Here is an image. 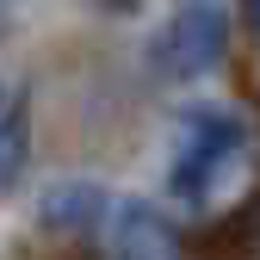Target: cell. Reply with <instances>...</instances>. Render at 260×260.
<instances>
[{
  "instance_id": "obj_1",
  "label": "cell",
  "mask_w": 260,
  "mask_h": 260,
  "mask_svg": "<svg viewBox=\"0 0 260 260\" xmlns=\"http://www.w3.org/2000/svg\"><path fill=\"white\" fill-rule=\"evenodd\" d=\"M248 155H254V137H248V124H242L236 112H223V106L186 112V118H180V143H174V168H168L174 199L192 205V211L223 205V199L242 186Z\"/></svg>"
},
{
  "instance_id": "obj_5",
  "label": "cell",
  "mask_w": 260,
  "mask_h": 260,
  "mask_svg": "<svg viewBox=\"0 0 260 260\" xmlns=\"http://www.w3.org/2000/svg\"><path fill=\"white\" fill-rule=\"evenodd\" d=\"M25 155H31V112H25V100H7L0 106V192L19 180Z\"/></svg>"
},
{
  "instance_id": "obj_2",
  "label": "cell",
  "mask_w": 260,
  "mask_h": 260,
  "mask_svg": "<svg viewBox=\"0 0 260 260\" xmlns=\"http://www.w3.org/2000/svg\"><path fill=\"white\" fill-rule=\"evenodd\" d=\"M230 50V13L223 0H180L168 25L155 31V69L168 81H199L211 75Z\"/></svg>"
},
{
  "instance_id": "obj_3",
  "label": "cell",
  "mask_w": 260,
  "mask_h": 260,
  "mask_svg": "<svg viewBox=\"0 0 260 260\" xmlns=\"http://www.w3.org/2000/svg\"><path fill=\"white\" fill-rule=\"evenodd\" d=\"M106 254L112 260H186V242L161 205L124 199V205H112V248Z\"/></svg>"
},
{
  "instance_id": "obj_6",
  "label": "cell",
  "mask_w": 260,
  "mask_h": 260,
  "mask_svg": "<svg viewBox=\"0 0 260 260\" xmlns=\"http://www.w3.org/2000/svg\"><path fill=\"white\" fill-rule=\"evenodd\" d=\"M242 7H248V13H254V25H260V0H242Z\"/></svg>"
},
{
  "instance_id": "obj_7",
  "label": "cell",
  "mask_w": 260,
  "mask_h": 260,
  "mask_svg": "<svg viewBox=\"0 0 260 260\" xmlns=\"http://www.w3.org/2000/svg\"><path fill=\"white\" fill-rule=\"evenodd\" d=\"M0 106H7V93H0Z\"/></svg>"
},
{
  "instance_id": "obj_4",
  "label": "cell",
  "mask_w": 260,
  "mask_h": 260,
  "mask_svg": "<svg viewBox=\"0 0 260 260\" xmlns=\"http://www.w3.org/2000/svg\"><path fill=\"white\" fill-rule=\"evenodd\" d=\"M38 217L50 223V230L87 236V230H100V223L112 217V192H106L100 180H56V186H44Z\"/></svg>"
}]
</instances>
